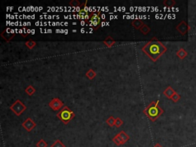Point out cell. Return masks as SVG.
I'll return each instance as SVG.
<instances>
[{"instance_id": "7402d4cb", "label": "cell", "mask_w": 196, "mask_h": 147, "mask_svg": "<svg viewBox=\"0 0 196 147\" xmlns=\"http://www.w3.org/2000/svg\"><path fill=\"white\" fill-rule=\"evenodd\" d=\"M26 46L29 48L31 49L35 47V45H36V43H35V42H34V41L30 40V41H28V42L26 43Z\"/></svg>"}, {"instance_id": "6da1fadb", "label": "cell", "mask_w": 196, "mask_h": 147, "mask_svg": "<svg viewBox=\"0 0 196 147\" xmlns=\"http://www.w3.org/2000/svg\"><path fill=\"white\" fill-rule=\"evenodd\" d=\"M167 48L163 44L157 41L156 38L152 39L150 42L143 48V51L146 54L149 58L153 61H156L159 58L160 56L163 55L166 51Z\"/></svg>"}, {"instance_id": "44dd1931", "label": "cell", "mask_w": 196, "mask_h": 147, "mask_svg": "<svg viewBox=\"0 0 196 147\" xmlns=\"http://www.w3.org/2000/svg\"><path fill=\"white\" fill-rule=\"evenodd\" d=\"M37 147H48V144L45 140H41L37 143L36 144Z\"/></svg>"}, {"instance_id": "d6986e66", "label": "cell", "mask_w": 196, "mask_h": 147, "mask_svg": "<svg viewBox=\"0 0 196 147\" xmlns=\"http://www.w3.org/2000/svg\"><path fill=\"white\" fill-rule=\"evenodd\" d=\"M51 147H65V146L64 145V143L61 140H57L51 146Z\"/></svg>"}, {"instance_id": "5bb4252c", "label": "cell", "mask_w": 196, "mask_h": 147, "mask_svg": "<svg viewBox=\"0 0 196 147\" xmlns=\"http://www.w3.org/2000/svg\"><path fill=\"white\" fill-rule=\"evenodd\" d=\"M104 43L105 44V45H107L108 47H111V46H113L115 44V41L113 39L112 37L109 36V37H107L105 40H104Z\"/></svg>"}, {"instance_id": "8fae6325", "label": "cell", "mask_w": 196, "mask_h": 147, "mask_svg": "<svg viewBox=\"0 0 196 147\" xmlns=\"http://www.w3.org/2000/svg\"><path fill=\"white\" fill-rule=\"evenodd\" d=\"M176 55H177V57H178V58L183 60L184 58H185L186 57H187L188 52L185 51L184 48H180L179 50H178L177 52H176Z\"/></svg>"}, {"instance_id": "ac0fdd59", "label": "cell", "mask_w": 196, "mask_h": 147, "mask_svg": "<svg viewBox=\"0 0 196 147\" xmlns=\"http://www.w3.org/2000/svg\"><path fill=\"white\" fill-rule=\"evenodd\" d=\"M86 76H87V78H89V79L92 80L93 78H94L95 76H96V73H95L94 71H93L92 69H90L89 71H87V74H86Z\"/></svg>"}, {"instance_id": "3957f363", "label": "cell", "mask_w": 196, "mask_h": 147, "mask_svg": "<svg viewBox=\"0 0 196 147\" xmlns=\"http://www.w3.org/2000/svg\"><path fill=\"white\" fill-rule=\"evenodd\" d=\"M57 116L63 122L64 124H67L75 117V113L70 110V108H68L67 107H64L57 114Z\"/></svg>"}, {"instance_id": "277c9868", "label": "cell", "mask_w": 196, "mask_h": 147, "mask_svg": "<svg viewBox=\"0 0 196 147\" xmlns=\"http://www.w3.org/2000/svg\"><path fill=\"white\" fill-rule=\"evenodd\" d=\"M10 109H11L15 114L18 116V115H20L24 110H26V107L24 105L23 103H22L20 100H18L10 107Z\"/></svg>"}, {"instance_id": "484cf974", "label": "cell", "mask_w": 196, "mask_h": 147, "mask_svg": "<svg viewBox=\"0 0 196 147\" xmlns=\"http://www.w3.org/2000/svg\"><path fill=\"white\" fill-rule=\"evenodd\" d=\"M123 124H124V123H123V121H122L120 118H116V120H115V126H116V127H120Z\"/></svg>"}, {"instance_id": "4fadbf2b", "label": "cell", "mask_w": 196, "mask_h": 147, "mask_svg": "<svg viewBox=\"0 0 196 147\" xmlns=\"http://www.w3.org/2000/svg\"><path fill=\"white\" fill-rule=\"evenodd\" d=\"M132 25H133V27H135L136 29H140L142 27H143V26L144 24L143 23V22H142L141 20L136 19V20H133V22H132Z\"/></svg>"}, {"instance_id": "30bf717a", "label": "cell", "mask_w": 196, "mask_h": 147, "mask_svg": "<svg viewBox=\"0 0 196 147\" xmlns=\"http://www.w3.org/2000/svg\"><path fill=\"white\" fill-rule=\"evenodd\" d=\"M176 93V91H174V90L173 89V87H170V86H169V87L166 88V89L163 92V94L165 95V97L167 98H169V99H171L172 98V97L174 95V94Z\"/></svg>"}, {"instance_id": "2e32d148", "label": "cell", "mask_w": 196, "mask_h": 147, "mask_svg": "<svg viewBox=\"0 0 196 147\" xmlns=\"http://www.w3.org/2000/svg\"><path fill=\"white\" fill-rule=\"evenodd\" d=\"M140 30V31L143 33V34H144V35H147V34L150 31V28L144 24L143 26V27H142Z\"/></svg>"}, {"instance_id": "5b68a950", "label": "cell", "mask_w": 196, "mask_h": 147, "mask_svg": "<svg viewBox=\"0 0 196 147\" xmlns=\"http://www.w3.org/2000/svg\"><path fill=\"white\" fill-rule=\"evenodd\" d=\"M100 12L93 13L91 18H90V20L88 21V23L90 24V26L94 27L95 29H98V28H99V25H100V22H101V18H100Z\"/></svg>"}, {"instance_id": "7a4b0ae2", "label": "cell", "mask_w": 196, "mask_h": 147, "mask_svg": "<svg viewBox=\"0 0 196 147\" xmlns=\"http://www.w3.org/2000/svg\"><path fill=\"white\" fill-rule=\"evenodd\" d=\"M159 101L152 102L145 110V113L152 121H155L156 119L159 117L164 110L159 106Z\"/></svg>"}, {"instance_id": "52a82bcc", "label": "cell", "mask_w": 196, "mask_h": 147, "mask_svg": "<svg viewBox=\"0 0 196 147\" xmlns=\"http://www.w3.org/2000/svg\"><path fill=\"white\" fill-rule=\"evenodd\" d=\"M86 4H87V2H86ZM92 14H93L92 12L90 13V12L86 10V5H85V7L80 9V11H79V12H78V17H79L80 19L87 20V22H88V21L90 20V18H91Z\"/></svg>"}, {"instance_id": "8992f818", "label": "cell", "mask_w": 196, "mask_h": 147, "mask_svg": "<svg viewBox=\"0 0 196 147\" xmlns=\"http://www.w3.org/2000/svg\"><path fill=\"white\" fill-rule=\"evenodd\" d=\"M176 30H177L181 35H185L189 32V30H190V27H189V26L185 21H182V22L178 24V26H176Z\"/></svg>"}, {"instance_id": "d4e9b609", "label": "cell", "mask_w": 196, "mask_h": 147, "mask_svg": "<svg viewBox=\"0 0 196 147\" xmlns=\"http://www.w3.org/2000/svg\"><path fill=\"white\" fill-rule=\"evenodd\" d=\"M70 5L71 6H75V7H77V6H80V3L79 1L78 0H72L71 2H70Z\"/></svg>"}, {"instance_id": "4316f807", "label": "cell", "mask_w": 196, "mask_h": 147, "mask_svg": "<svg viewBox=\"0 0 196 147\" xmlns=\"http://www.w3.org/2000/svg\"><path fill=\"white\" fill-rule=\"evenodd\" d=\"M153 147H162V146L161 145H159V144L157 143V144H156V145H155Z\"/></svg>"}, {"instance_id": "ffe728a7", "label": "cell", "mask_w": 196, "mask_h": 147, "mask_svg": "<svg viewBox=\"0 0 196 147\" xmlns=\"http://www.w3.org/2000/svg\"><path fill=\"white\" fill-rule=\"evenodd\" d=\"M26 92L28 94L31 96V95H32L35 92V90L32 86H29V87L26 88Z\"/></svg>"}, {"instance_id": "603a6c76", "label": "cell", "mask_w": 196, "mask_h": 147, "mask_svg": "<svg viewBox=\"0 0 196 147\" xmlns=\"http://www.w3.org/2000/svg\"><path fill=\"white\" fill-rule=\"evenodd\" d=\"M115 119L113 117V116H110V117H109V118L107 119V124L109 126H110V127H113V126L115 125Z\"/></svg>"}, {"instance_id": "e0dca14e", "label": "cell", "mask_w": 196, "mask_h": 147, "mask_svg": "<svg viewBox=\"0 0 196 147\" xmlns=\"http://www.w3.org/2000/svg\"><path fill=\"white\" fill-rule=\"evenodd\" d=\"M164 6L166 7H173L176 5V2L173 0H165L163 2Z\"/></svg>"}, {"instance_id": "9c48e42d", "label": "cell", "mask_w": 196, "mask_h": 147, "mask_svg": "<svg viewBox=\"0 0 196 147\" xmlns=\"http://www.w3.org/2000/svg\"><path fill=\"white\" fill-rule=\"evenodd\" d=\"M35 126H36V124H35V122L33 121L32 120H31L30 118H28L27 120L22 124V127H23L26 130L29 131V132L32 130L35 127Z\"/></svg>"}, {"instance_id": "cb8c5ba5", "label": "cell", "mask_w": 196, "mask_h": 147, "mask_svg": "<svg viewBox=\"0 0 196 147\" xmlns=\"http://www.w3.org/2000/svg\"><path fill=\"white\" fill-rule=\"evenodd\" d=\"M180 98H181V96H180L179 94H178V93H175L174 95H173V97H172V100H173V102H178V100H180Z\"/></svg>"}, {"instance_id": "9a60e30c", "label": "cell", "mask_w": 196, "mask_h": 147, "mask_svg": "<svg viewBox=\"0 0 196 147\" xmlns=\"http://www.w3.org/2000/svg\"><path fill=\"white\" fill-rule=\"evenodd\" d=\"M119 134H120V137H121V139H122V140H123V141H124V143H127V141H129V136H128V135H127V133H126L125 132H124V131H121V132H120V133H119Z\"/></svg>"}, {"instance_id": "ba28073f", "label": "cell", "mask_w": 196, "mask_h": 147, "mask_svg": "<svg viewBox=\"0 0 196 147\" xmlns=\"http://www.w3.org/2000/svg\"><path fill=\"white\" fill-rule=\"evenodd\" d=\"M49 106L52 108L54 110H58L61 108L63 106V103L58 98H54L50 103H49Z\"/></svg>"}, {"instance_id": "7c38bea8", "label": "cell", "mask_w": 196, "mask_h": 147, "mask_svg": "<svg viewBox=\"0 0 196 147\" xmlns=\"http://www.w3.org/2000/svg\"><path fill=\"white\" fill-rule=\"evenodd\" d=\"M113 143H114L116 146H120L124 144V141H123V140H122L121 137H120V134H117L116 136H115L113 138Z\"/></svg>"}]
</instances>
